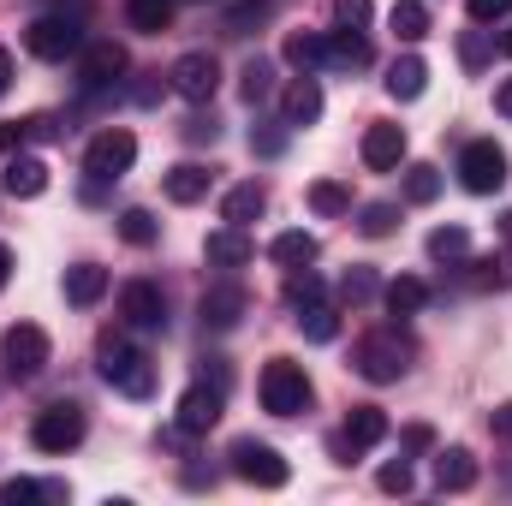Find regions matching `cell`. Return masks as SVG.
<instances>
[{"label":"cell","instance_id":"6da1fadb","mask_svg":"<svg viewBox=\"0 0 512 506\" xmlns=\"http://www.w3.org/2000/svg\"><path fill=\"white\" fill-rule=\"evenodd\" d=\"M96 370H102V381H108L114 393H126V399H149V393H155V364H149L143 346H131L126 334H102Z\"/></svg>","mask_w":512,"mask_h":506},{"label":"cell","instance_id":"7a4b0ae2","mask_svg":"<svg viewBox=\"0 0 512 506\" xmlns=\"http://www.w3.org/2000/svg\"><path fill=\"white\" fill-rule=\"evenodd\" d=\"M352 370H358L364 381H376V387L399 381L405 370H411V340H405L399 328H376V334H364L358 352H352Z\"/></svg>","mask_w":512,"mask_h":506},{"label":"cell","instance_id":"3957f363","mask_svg":"<svg viewBox=\"0 0 512 506\" xmlns=\"http://www.w3.org/2000/svg\"><path fill=\"white\" fill-rule=\"evenodd\" d=\"M256 393H262V411H274V417H298V411H310V376H304V364H292V358H274L262 381H256Z\"/></svg>","mask_w":512,"mask_h":506},{"label":"cell","instance_id":"277c9868","mask_svg":"<svg viewBox=\"0 0 512 506\" xmlns=\"http://www.w3.org/2000/svg\"><path fill=\"white\" fill-rule=\"evenodd\" d=\"M48 358H54V346H48V334H42L36 322H12V328L0 334V370L12 381H36L48 370Z\"/></svg>","mask_w":512,"mask_h":506},{"label":"cell","instance_id":"5b68a950","mask_svg":"<svg viewBox=\"0 0 512 506\" xmlns=\"http://www.w3.org/2000/svg\"><path fill=\"white\" fill-rule=\"evenodd\" d=\"M131 161H137V137L126 126H108L90 137V149H84V173H90V185H114V179H126Z\"/></svg>","mask_w":512,"mask_h":506},{"label":"cell","instance_id":"8992f818","mask_svg":"<svg viewBox=\"0 0 512 506\" xmlns=\"http://www.w3.org/2000/svg\"><path fill=\"white\" fill-rule=\"evenodd\" d=\"M459 185H465L471 197H495V191L507 185V149H501L495 137L465 143V149H459Z\"/></svg>","mask_w":512,"mask_h":506},{"label":"cell","instance_id":"52a82bcc","mask_svg":"<svg viewBox=\"0 0 512 506\" xmlns=\"http://www.w3.org/2000/svg\"><path fill=\"white\" fill-rule=\"evenodd\" d=\"M167 84H173V96H185L191 108H203V102H215V90H221V60L203 54V48H191V54L173 60Z\"/></svg>","mask_w":512,"mask_h":506},{"label":"cell","instance_id":"ba28073f","mask_svg":"<svg viewBox=\"0 0 512 506\" xmlns=\"http://www.w3.org/2000/svg\"><path fill=\"white\" fill-rule=\"evenodd\" d=\"M24 48H30L36 60H66V54L84 48V24L66 18V12H42V18L24 30Z\"/></svg>","mask_w":512,"mask_h":506},{"label":"cell","instance_id":"9c48e42d","mask_svg":"<svg viewBox=\"0 0 512 506\" xmlns=\"http://www.w3.org/2000/svg\"><path fill=\"white\" fill-rule=\"evenodd\" d=\"M30 441H36V453H72L78 441H84V411L78 405H48V411H36V423H30Z\"/></svg>","mask_w":512,"mask_h":506},{"label":"cell","instance_id":"30bf717a","mask_svg":"<svg viewBox=\"0 0 512 506\" xmlns=\"http://www.w3.org/2000/svg\"><path fill=\"white\" fill-rule=\"evenodd\" d=\"M221 405H227V387L197 381V387L179 393V405H173V429H179V435H209V429L221 423Z\"/></svg>","mask_w":512,"mask_h":506},{"label":"cell","instance_id":"8fae6325","mask_svg":"<svg viewBox=\"0 0 512 506\" xmlns=\"http://www.w3.org/2000/svg\"><path fill=\"white\" fill-rule=\"evenodd\" d=\"M233 471L256 489H286V477H292V465L268 441H233Z\"/></svg>","mask_w":512,"mask_h":506},{"label":"cell","instance_id":"7c38bea8","mask_svg":"<svg viewBox=\"0 0 512 506\" xmlns=\"http://www.w3.org/2000/svg\"><path fill=\"white\" fill-rule=\"evenodd\" d=\"M78 78H84V90L120 84V78H126V48H120V42H84V48H78Z\"/></svg>","mask_w":512,"mask_h":506},{"label":"cell","instance_id":"4fadbf2b","mask_svg":"<svg viewBox=\"0 0 512 506\" xmlns=\"http://www.w3.org/2000/svg\"><path fill=\"white\" fill-rule=\"evenodd\" d=\"M251 310V292L239 286V280H221V286H209L203 292V304H197V316H203V328H239V316Z\"/></svg>","mask_w":512,"mask_h":506},{"label":"cell","instance_id":"5bb4252c","mask_svg":"<svg viewBox=\"0 0 512 506\" xmlns=\"http://www.w3.org/2000/svg\"><path fill=\"white\" fill-rule=\"evenodd\" d=\"M120 316L131 328H167V298L155 280H126L120 286Z\"/></svg>","mask_w":512,"mask_h":506},{"label":"cell","instance_id":"9a60e30c","mask_svg":"<svg viewBox=\"0 0 512 506\" xmlns=\"http://www.w3.org/2000/svg\"><path fill=\"white\" fill-rule=\"evenodd\" d=\"M322 120V84L310 78V72H298L292 84H286V96H280V126H316Z\"/></svg>","mask_w":512,"mask_h":506},{"label":"cell","instance_id":"2e32d148","mask_svg":"<svg viewBox=\"0 0 512 506\" xmlns=\"http://www.w3.org/2000/svg\"><path fill=\"white\" fill-rule=\"evenodd\" d=\"M0 191L6 197H42L48 191V161L42 155H6V167H0Z\"/></svg>","mask_w":512,"mask_h":506},{"label":"cell","instance_id":"e0dca14e","mask_svg":"<svg viewBox=\"0 0 512 506\" xmlns=\"http://www.w3.org/2000/svg\"><path fill=\"white\" fill-rule=\"evenodd\" d=\"M382 441H387V411L382 405H352L340 447H346V453H370V447H382Z\"/></svg>","mask_w":512,"mask_h":506},{"label":"cell","instance_id":"ac0fdd59","mask_svg":"<svg viewBox=\"0 0 512 506\" xmlns=\"http://www.w3.org/2000/svg\"><path fill=\"white\" fill-rule=\"evenodd\" d=\"M471 483H477L471 447H441V453H435V489H441V495H465Z\"/></svg>","mask_w":512,"mask_h":506},{"label":"cell","instance_id":"d6986e66","mask_svg":"<svg viewBox=\"0 0 512 506\" xmlns=\"http://www.w3.org/2000/svg\"><path fill=\"white\" fill-rule=\"evenodd\" d=\"M405 161V126H370L364 131V167H376V173H393Z\"/></svg>","mask_w":512,"mask_h":506},{"label":"cell","instance_id":"ffe728a7","mask_svg":"<svg viewBox=\"0 0 512 506\" xmlns=\"http://www.w3.org/2000/svg\"><path fill=\"white\" fill-rule=\"evenodd\" d=\"M322 66H334V72H358V66H370V42H364V30H334V36H322Z\"/></svg>","mask_w":512,"mask_h":506},{"label":"cell","instance_id":"44dd1931","mask_svg":"<svg viewBox=\"0 0 512 506\" xmlns=\"http://www.w3.org/2000/svg\"><path fill=\"white\" fill-rule=\"evenodd\" d=\"M262 209H268V191H262L256 179L233 185V191L221 197V221H227V227H251V221H262Z\"/></svg>","mask_w":512,"mask_h":506},{"label":"cell","instance_id":"7402d4cb","mask_svg":"<svg viewBox=\"0 0 512 506\" xmlns=\"http://www.w3.org/2000/svg\"><path fill=\"white\" fill-rule=\"evenodd\" d=\"M203 256H209V268H245L256 256V245L245 239V227H221V233H209Z\"/></svg>","mask_w":512,"mask_h":506},{"label":"cell","instance_id":"603a6c76","mask_svg":"<svg viewBox=\"0 0 512 506\" xmlns=\"http://www.w3.org/2000/svg\"><path fill=\"white\" fill-rule=\"evenodd\" d=\"M423 90H429V66H423L417 54H399V60L387 66V96H393V102H417Z\"/></svg>","mask_w":512,"mask_h":506},{"label":"cell","instance_id":"cb8c5ba5","mask_svg":"<svg viewBox=\"0 0 512 506\" xmlns=\"http://www.w3.org/2000/svg\"><path fill=\"white\" fill-rule=\"evenodd\" d=\"M102 298H108V268H96V262L66 268V304L90 310V304H102Z\"/></svg>","mask_w":512,"mask_h":506},{"label":"cell","instance_id":"d4e9b609","mask_svg":"<svg viewBox=\"0 0 512 506\" xmlns=\"http://www.w3.org/2000/svg\"><path fill=\"white\" fill-rule=\"evenodd\" d=\"M209 179H215L209 167L179 161V167H167V179H161V185H167V197H173V203H203V197H209Z\"/></svg>","mask_w":512,"mask_h":506},{"label":"cell","instance_id":"484cf974","mask_svg":"<svg viewBox=\"0 0 512 506\" xmlns=\"http://www.w3.org/2000/svg\"><path fill=\"white\" fill-rule=\"evenodd\" d=\"M387 310L393 316H417V310H429V280H417V274H399V280H387L382 286Z\"/></svg>","mask_w":512,"mask_h":506},{"label":"cell","instance_id":"4316f807","mask_svg":"<svg viewBox=\"0 0 512 506\" xmlns=\"http://www.w3.org/2000/svg\"><path fill=\"white\" fill-rule=\"evenodd\" d=\"M268 256H274L280 268H310V262L322 256V245H316V233H304V227H292V233H280V239L268 245Z\"/></svg>","mask_w":512,"mask_h":506},{"label":"cell","instance_id":"83f0119b","mask_svg":"<svg viewBox=\"0 0 512 506\" xmlns=\"http://www.w3.org/2000/svg\"><path fill=\"white\" fill-rule=\"evenodd\" d=\"M387 24H393L399 42H423V36H429V6H423V0H393Z\"/></svg>","mask_w":512,"mask_h":506},{"label":"cell","instance_id":"f1b7e54d","mask_svg":"<svg viewBox=\"0 0 512 506\" xmlns=\"http://www.w3.org/2000/svg\"><path fill=\"white\" fill-rule=\"evenodd\" d=\"M280 6L286 0H239V6H227V36H251L256 24H268Z\"/></svg>","mask_w":512,"mask_h":506},{"label":"cell","instance_id":"f546056e","mask_svg":"<svg viewBox=\"0 0 512 506\" xmlns=\"http://www.w3.org/2000/svg\"><path fill=\"white\" fill-rule=\"evenodd\" d=\"M126 18H131V30L161 36V30L173 24V0H126Z\"/></svg>","mask_w":512,"mask_h":506},{"label":"cell","instance_id":"4dcf8cb0","mask_svg":"<svg viewBox=\"0 0 512 506\" xmlns=\"http://www.w3.org/2000/svg\"><path fill=\"white\" fill-rule=\"evenodd\" d=\"M298 328H304V340H316V346L340 340V316H334L328 304H304V310H298Z\"/></svg>","mask_w":512,"mask_h":506},{"label":"cell","instance_id":"1f68e13d","mask_svg":"<svg viewBox=\"0 0 512 506\" xmlns=\"http://www.w3.org/2000/svg\"><path fill=\"white\" fill-rule=\"evenodd\" d=\"M66 489L60 483H30V477H12L0 483V506H24V501H60Z\"/></svg>","mask_w":512,"mask_h":506},{"label":"cell","instance_id":"d6a6232c","mask_svg":"<svg viewBox=\"0 0 512 506\" xmlns=\"http://www.w3.org/2000/svg\"><path fill=\"white\" fill-rule=\"evenodd\" d=\"M405 197H411V203H435V197H441V167L417 161V167L405 173Z\"/></svg>","mask_w":512,"mask_h":506},{"label":"cell","instance_id":"836d02e7","mask_svg":"<svg viewBox=\"0 0 512 506\" xmlns=\"http://www.w3.org/2000/svg\"><path fill=\"white\" fill-rule=\"evenodd\" d=\"M310 209H316V215H346V209H352V191L334 185V179H316V185H310Z\"/></svg>","mask_w":512,"mask_h":506},{"label":"cell","instance_id":"e575fe53","mask_svg":"<svg viewBox=\"0 0 512 506\" xmlns=\"http://www.w3.org/2000/svg\"><path fill=\"white\" fill-rule=\"evenodd\" d=\"M286 304L304 310V304H322V280L310 268H286Z\"/></svg>","mask_w":512,"mask_h":506},{"label":"cell","instance_id":"d590c367","mask_svg":"<svg viewBox=\"0 0 512 506\" xmlns=\"http://www.w3.org/2000/svg\"><path fill=\"white\" fill-rule=\"evenodd\" d=\"M120 239L143 251V245H155V239H161V227H155V215H149V209H126V215H120Z\"/></svg>","mask_w":512,"mask_h":506},{"label":"cell","instance_id":"8d00e7d4","mask_svg":"<svg viewBox=\"0 0 512 506\" xmlns=\"http://www.w3.org/2000/svg\"><path fill=\"white\" fill-rule=\"evenodd\" d=\"M465 251H471V233H465V227H435V233H429V256H435V262H459Z\"/></svg>","mask_w":512,"mask_h":506},{"label":"cell","instance_id":"74e56055","mask_svg":"<svg viewBox=\"0 0 512 506\" xmlns=\"http://www.w3.org/2000/svg\"><path fill=\"white\" fill-rule=\"evenodd\" d=\"M286 60L298 72H316L322 66V36H286Z\"/></svg>","mask_w":512,"mask_h":506},{"label":"cell","instance_id":"f35d334b","mask_svg":"<svg viewBox=\"0 0 512 506\" xmlns=\"http://www.w3.org/2000/svg\"><path fill=\"white\" fill-rule=\"evenodd\" d=\"M376 292H382V280H376L370 268H352V274L340 280V298H346V304H370Z\"/></svg>","mask_w":512,"mask_h":506},{"label":"cell","instance_id":"ab89813d","mask_svg":"<svg viewBox=\"0 0 512 506\" xmlns=\"http://www.w3.org/2000/svg\"><path fill=\"white\" fill-rule=\"evenodd\" d=\"M393 221H399V209H393V203H370V209L358 215V227H364L370 239H387V233H393Z\"/></svg>","mask_w":512,"mask_h":506},{"label":"cell","instance_id":"60d3db41","mask_svg":"<svg viewBox=\"0 0 512 506\" xmlns=\"http://www.w3.org/2000/svg\"><path fill=\"white\" fill-rule=\"evenodd\" d=\"M268 84H274V66H268V60H251L239 90H245V102H262V96H268Z\"/></svg>","mask_w":512,"mask_h":506},{"label":"cell","instance_id":"b9f144b4","mask_svg":"<svg viewBox=\"0 0 512 506\" xmlns=\"http://www.w3.org/2000/svg\"><path fill=\"white\" fill-rule=\"evenodd\" d=\"M376 483H382V495H411V483H417V477H411V465L399 459V465H382V477H376Z\"/></svg>","mask_w":512,"mask_h":506},{"label":"cell","instance_id":"7bdbcfd3","mask_svg":"<svg viewBox=\"0 0 512 506\" xmlns=\"http://www.w3.org/2000/svg\"><path fill=\"white\" fill-rule=\"evenodd\" d=\"M465 12H471V24H501V18H512V0H471Z\"/></svg>","mask_w":512,"mask_h":506},{"label":"cell","instance_id":"ee69618b","mask_svg":"<svg viewBox=\"0 0 512 506\" xmlns=\"http://www.w3.org/2000/svg\"><path fill=\"white\" fill-rule=\"evenodd\" d=\"M334 18H340L346 30H364V24H370V0H334Z\"/></svg>","mask_w":512,"mask_h":506},{"label":"cell","instance_id":"f6af8a7d","mask_svg":"<svg viewBox=\"0 0 512 506\" xmlns=\"http://www.w3.org/2000/svg\"><path fill=\"white\" fill-rule=\"evenodd\" d=\"M251 149L256 155H280L286 149V131H251Z\"/></svg>","mask_w":512,"mask_h":506},{"label":"cell","instance_id":"bcb514c9","mask_svg":"<svg viewBox=\"0 0 512 506\" xmlns=\"http://www.w3.org/2000/svg\"><path fill=\"white\" fill-rule=\"evenodd\" d=\"M24 137H60V120H48V114H36V120H24Z\"/></svg>","mask_w":512,"mask_h":506},{"label":"cell","instance_id":"7dc6e473","mask_svg":"<svg viewBox=\"0 0 512 506\" xmlns=\"http://www.w3.org/2000/svg\"><path fill=\"white\" fill-rule=\"evenodd\" d=\"M459 54H465V66H483V60H489V42H483V36H465Z\"/></svg>","mask_w":512,"mask_h":506},{"label":"cell","instance_id":"c3c4849f","mask_svg":"<svg viewBox=\"0 0 512 506\" xmlns=\"http://www.w3.org/2000/svg\"><path fill=\"white\" fill-rule=\"evenodd\" d=\"M489 429H495L501 441H512V399H507V405H495V417H489Z\"/></svg>","mask_w":512,"mask_h":506},{"label":"cell","instance_id":"681fc988","mask_svg":"<svg viewBox=\"0 0 512 506\" xmlns=\"http://www.w3.org/2000/svg\"><path fill=\"white\" fill-rule=\"evenodd\" d=\"M185 137H191V143H215V120H191Z\"/></svg>","mask_w":512,"mask_h":506},{"label":"cell","instance_id":"f907efd6","mask_svg":"<svg viewBox=\"0 0 512 506\" xmlns=\"http://www.w3.org/2000/svg\"><path fill=\"white\" fill-rule=\"evenodd\" d=\"M429 441H435V435H429V429H423V423H417V429H405V447H411V453H423V447H429Z\"/></svg>","mask_w":512,"mask_h":506},{"label":"cell","instance_id":"816d5d0a","mask_svg":"<svg viewBox=\"0 0 512 506\" xmlns=\"http://www.w3.org/2000/svg\"><path fill=\"white\" fill-rule=\"evenodd\" d=\"M495 108H501V120H512V78L495 90Z\"/></svg>","mask_w":512,"mask_h":506},{"label":"cell","instance_id":"f5cc1de1","mask_svg":"<svg viewBox=\"0 0 512 506\" xmlns=\"http://www.w3.org/2000/svg\"><path fill=\"white\" fill-rule=\"evenodd\" d=\"M18 143H24V126H6V131H0V155H6V149H18Z\"/></svg>","mask_w":512,"mask_h":506},{"label":"cell","instance_id":"db71d44e","mask_svg":"<svg viewBox=\"0 0 512 506\" xmlns=\"http://www.w3.org/2000/svg\"><path fill=\"white\" fill-rule=\"evenodd\" d=\"M6 90H12V54L0 48V96H6Z\"/></svg>","mask_w":512,"mask_h":506},{"label":"cell","instance_id":"11a10c76","mask_svg":"<svg viewBox=\"0 0 512 506\" xmlns=\"http://www.w3.org/2000/svg\"><path fill=\"white\" fill-rule=\"evenodd\" d=\"M6 280H12V251L0 245V286H6Z\"/></svg>","mask_w":512,"mask_h":506},{"label":"cell","instance_id":"9f6ffc18","mask_svg":"<svg viewBox=\"0 0 512 506\" xmlns=\"http://www.w3.org/2000/svg\"><path fill=\"white\" fill-rule=\"evenodd\" d=\"M501 233H507V239H512V209H507V215H501Z\"/></svg>","mask_w":512,"mask_h":506},{"label":"cell","instance_id":"6f0895ef","mask_svg":"<svg viewBox=\"0 0 512 506\" xmlns=\"http://www.w3.org/2000/svg\"><path fill=\"white\" fill-rule=\"evenodd\" d=\"M501 48H507V54H512V30H507V36H501Z\"/></svg>","mask_w":512,"mask_h":506}]
</instances>
